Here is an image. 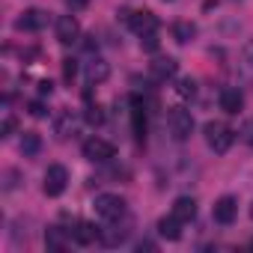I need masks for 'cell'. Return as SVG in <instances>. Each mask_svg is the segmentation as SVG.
<instances>
[{"label":"cell","mask_w":253,"mask_h":253,"mask_svg":"<svg viewBox=\"0 0 253 253\" xmlns=\"http://www.w3.org/2000/svg\"><path fill=\"white\" fill-rule=\"evenodd\" d=\"M206 143H209V149H214L217 155H223V152H229V146L235 143V131L229 128L226 122H206Z\"/></svg>","instance_id":"6da1fadb"},{"label":"cell","mask_w":253,"mask_h":253,"mask_svg":"<svg viewBox=\"0 0 253 253\" xmlns=\"http://www.w3.org/2000/svg\"><path fill=\"white\" fill-rule=\"evenodd\" d=\"M95 214L104 220V223H116V220H125V200L116 197V194H98L95 203H92Z\"/></svg>","instance_id":"7a4b0ae2"},{"label":"cell","mask_w":253,"mask_h":253,"mask_svg":"<svg viewBox=\"0 0 253 253\" xmlns=\"http://www.w3.org/2000/svg\"><path fill=\"white\" fill-rule=\"evenodd\" d=\"M167 128H170V134H173V140H188L191 134H194V116H191V110H185V107H173L170 113H167Z\"/></svg>","instance_id":"3957f363"},{"label":"cell","mask_w":253,"mask_h":253,"mask_svg":"<svg viewBox=\"0 0 253 253\" xmlns=\"http://www.w3.org/2000/svg\"><path fill=\"white\" fill-rule=\"evenodd\" d=\"M45 194L48 197H60L66 188H69V170L63 167V164H51L48 170H45Z\"/></svg>","instance_id":"277c9868"},{"label":"cell","mask_w":253,"mask_h":253,"mask_svg":"<svg viewBox=\"0 0 253 253\" xmlns=\"http://www.w3.org/2000/svg\"><path fill=\"white\" fill-rule=\"evenodd\" d=\"M113 155H116L113 143H107V140H101V137H89V140H84V158H86V161L104 164V161H110Z\"/></svg>","instance_id":"5b68a950"},{"label":"cell","mask_w":253,"mask_h":253,"mask_svg":"<svg viewBox=\"0 0 253 253\" xmlns=\"http://www.w3.org/2000/svg\"><path fill=\"white\" fill-rule=\"evenodd\" d=\"M128 27L137 33V36H146V33H155L158 30V15L149 12V9H140V12H131L128 18Z\"/></svg>","instance_id":"8992f818"},{"label":"cell","mask_w":253,"mask_h":253,"mask_svg":"<svg viewBox=\"0 0 253 253\" xmlns=\"http://www.w3.org/2000/svg\"><path fill=\"white\" fill-rule=\"evenodd\" d=\"M78 36H81V24L75 15L57 18V42L60 45H72V42H78Z\"/></svg>","instance_id":"52a82bcc"},{"label":"cell","mask_w":253,"mask_h":253,"mask_svg":"<svg viewBox=\"0 0 253 253\" xmlns=\"http://www.w3.org/2000/svg\"><path fill=\"white\" fill-rule=\"evenodd\" d=\"M211 214H214V220H217V223L229 226V223L238 217V200H235V197H220V200L214 203Z\"/></svg>","instance_id":"ba28073f"},{"label":"cell","mask_w":253,"mask_h":253,"mask_svg":"<svg viewBox=\"0 0 253 253\" xmlns=\"http://www.w3.org/2000/svg\"><path fill=\"white\" fill-rule=\"evenodd\" d=\"M45 24H48V12H42V9H27V12H21V18L15 21V27L24 30V33H39Z\"/></svg>","instance_id":"9c48e42d"},{"label":"cell","mask_w":253,"mask_h":253,"mask_svg":"<svg viewBox=\"0 0 253 253\" xmlns=\"http://www.w3.org/2000/svg\"><path fill=\"white\" fill-rule=\"evenodd\" d=\"M217 101H220V110H223V113H238V110L244 107V95H241V89H235V86H223L220 95H217Z\"/></svg>","instance_id":"30bf717a"},{"label":"cell","mask_w":253,"mask_h":253,"mask_svg":"<svg viewBox=\"0 0 253 253\" xmlns=\"http://www.w3.org/2000/svg\"><path fill=\"white\" fill-rule=\"evenodd\" d=\"M72 235V241H78L81 247H89V244H95L98 241V229H95V223H86V220H81V223H75V229L69 232Z\"/></svg>","instance_id":"8fae6325"},{"label":"cell","mask_w":253,"mask_h":253,"mask_svg":"<svg viewBox=\"0 0 253 253\" xmlns=\"http://www.w3.org/2000/svg\"><path fill=\"white\" fill-rule=\"evenodd\" d=\"M107 78H110V66H107V60L95 57V60H89V63H86V84H89V86L104 84Z\"/></svg>","instance_id":"7c38bea8"},{"label":"cell","mask_w":253,"mask_h":253,"mask_svg":"<svg viewBox=\"0 0 253 253\" xmlns=\"http://www.w3.org/2000/svg\"><path fill=\"white\" fill-rule=\"evenodd\" d=\"M75 125H78L75 113H72V110H60V113L54 116V134H57L60 140H66L69 134H75Z\"/></svg>","instance_id":"4fadbf2b"},{"label":"cell","mask_w":253,"mask_h":253,"mask_svg":"<svg viewBox=\"0 0 253 253\" xmlns=\"http://www.w3.org/2000/svg\"><path fill=\"white\" fill-rule=\"evenodd\" d=\"M173 217H179L182 223H191L194 217H197V200L194 197H179L176 203H173V211H170Z\"/></svg>","instance_id":"5bb4252c"},{"label":"cell","mask_w":253,"mask_h":253,"mask_svg":"<svg viewBox=\"0 0 253 253\" xmlns=\"http://www.w3.org/2000/svg\"><path fill=\"white\" fill-rule=\"evenodd\" d=\"M238 75L244 84H253V39L244 42V48L238 54Z\"/></svg>","instance_id":"9a60e30c"},{"label":"cell","mask_w":253,"mask_h":253,"mask_svg":"<svg viewBox=\"0 0 253 253\" xmlns=\"http://www.w3.org/2000/svg\"><path fill=\"white\" fill-rule=\"evenodd\" d=\"M131 131L143 143V137H146V110H143L140 98H131Z\"/></svg>","instance_id":"2e32d148"},{"label":"cell","mask_w":253,"mask_h":253,"mask_svg":"<svg viewBox=\"0 0 253 253\" xmlns=\"http://www.w3.org/2000/svg\"><path fill=\"white\" fill-rule=\"evenodd\" d=\"M176 69H179V63H176L173 57H158V60L149 66V72H152L155 81H167V78H173Z\"/></svg>","instance_id":"e0dca14e"},{"label":"cell","mask_w":253,"mask_h":253,"mask_svg":"<svg viewBox=\"0 0 253 253\" xmlns=\"http://www.w3.org/2000/svg\"><path fill=\"white\" fill-rule=\"evenodd\" d=\"M158 235L161 238H167V241H179L182 238V220L179 217H161L158 220Z\"/></svg>","instance_id":"ac0fdd59"},{"label":"cell","mask_w":253,"mask_h":253,"mask_svg":"<svg viewBox=\"0 0 253 253\" xmlns=\"http://www.w3.org/2000/svg\"><path fill=\"white\" fill-rule=\"evenodd\" d=\"M194 36H197V24H191V21H176L173 24V39L179 45H188Z\"/></svg>","instance_id":"d6986e66"},{"label":"cell","mask_w":253,"mask_h":253,"mask_svg":"<svg viewBox=\"0 0 253 253\" xmlns=\"http://www.w3.org/2000/svg\"><path fill=\"white\" fill-rule=\"evenodd\" d=\"M39 149H42V137H39L36 131H24V137H21V152H24V158L39 155Z\"/></svg>","instance_id":"ffe728a7"},{"label":"cell","mask_w":253,"mask_h":253,"mask_svg":"<svg viewBox=\"0 0 253 253\" xmlns=\"http://www.w3.org/2000/svg\"><path fill=\"white\" fill-rule=\"evenodd\" d=\"M45 244H48V250H63L66 247V232L60 226H51L45 232Z\"/></svg>","instance_id":"44dd1931"},{"label":"cell","mask_w":253,"mask_h":253,"mask_svg":"<svg viewBox=\"0 0 253 253\" xmlns=\"http://www.w3.org/2000/svg\"><path fill=\"white\" fill-rule=\"evenodd\" d=\"M15 128H18L15 113H6V116H3V125H0V137H12V134H15Z\"/></svg>","instance_id":"7402d4cb"},{"label":"cell","mask_w":253,"mask_h":253,"mask_svg":"<svg viewBox=\"0 0 253 253\" xmlns=\"http://www.w3.org/2000/svg\"><path fill=\"white\" fill-rule=\"evenodd\" d=\"M176 92H179L182 98H194V92H197V84H194L191 78H182V81L176 84Z\"/></svg>","instance_id":"603a6c76"},{"label":"cell","mask_w":253,"mask_h":253,"mask_svg":"<svg viewBox=\"0 0 253 253\" xmlns=\"http://www.w3.org/2000/svg\"><path fill=\"white\" fill-rule=\"evenodd\" d=\"M86 122L89 125H101L104 122V110L98 104H86Z\"/></svg>","instance_id":"cb8c5ba5"},{"label":"cell","mask_w":253,"mask_h":253,"mask_svg":"<svg viewBox=\"0 0 253 253\" xmlns=\"http://www.w3.org/2000/svg\"><path fill=\"white\" fill-rule=\"evenodd\" d=\"M158 45H161V42H158V36H155V33H146V36H140V48H143V51L155 54V51H158Z\"/></svg>","instance_id":"d4e9b609"},{"label":"cell","mask_w":253,"mask_h":253,"mask_svg":"<svg viewBox=\"0 0 253 253\" xmlns=\"http://www.w3.org/2000/svg\"><path fill=\"white\" fill-rule=\"evenodd\" d=\"M75 75H78V63H75L72 57H69V60H63V78L72 84V81H75Z\"/></svg>","instance_id":"484cf974"},{"label":"cell","mask_w":253,"mask_h":253,"mask_svg":"<svg viewBox=\"0 0 253 253\" xmlns=\"http://www.w3.org/2000/svg\"><path fill=\"white\" fill-rule=\"evenodd\" d=\"M241 140L253 149V119H247V122H244V128H241Z\"/></svg>","instance_id":"4316f807"},{"label":"cell","mask_w":253,"mask_h":253,"mask_svg":"<svg viewBox=\"0 0 253 253\" xmlns=\"http://www.w3.org/2000/svg\"><path fill=\"white\" fill-rule=\"evenodd\" d=\"M30 116H36V119H42V116H48V110H45V104H42V101H30Z\"/></svg>","instance_id":"83f0119b"},{"label":"cell","mask_w":253,"mask_h":253,"mask_svg":"<svg viewBox=\"0 0 253 253\" xmlns=\"http://www.w3.org/2000/svg\"><path fill=\"white\" fill-rule=\"evenodd\" d=\"M66 6H69L72 12H81V9H86V6H89V0H66Z\"/></svg>","instance_id":"f1b7e54d"},{"label":"cell","mask_w":253,"mask_h":253,"mask_svg":"<svg viewBox=\"0 0 253 253\" xmlns=\"http://www.w3.org/2000/svg\"><path fill=\"white\" fill-rule=\"evenodd\" d=\"M51 89H54L51 81H42V84H39V92H42V95H51Z\"/></svg>","instance_id":"f546056e"},{"label":"cell","mask_w":253,"mask_h":253,"mask_svg":"<svg viewBox=\"0 0 253 253\" xmlns=\"http://www.w3.org/2000/svg\"><path fill=\"white\" fill-rule=\"evenodd\" d=\"M250 217H253V206H250Z\"/></svg>","instance_id":"4dcf8cb0"}]
</instances>
